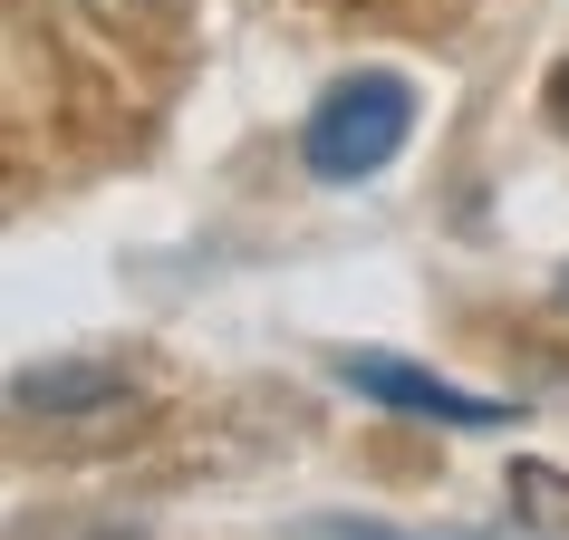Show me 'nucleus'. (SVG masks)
Wrapping results in <instances>:
<instances>
[{"mask_svg":"<svg viewBox=\"0 0 569 540\" xmlns=\"http://www.w3.org/2000/svg\"><path fill=\"white\" fill-rule=\"evenodd\" d=\"M126 377L117 367H59V377H20V387H10V406H20V416H39V406H49V416H78V406H126Z\"/></svg>","mask_w":569,"mask_h":540,"instance_id":"3","label":"nucleus"},{"mask_svg":"<svg viewBox=\"0 0 569 540\" xmlns=\"http://www.w3.org/2000/svg\"><path fill=\"white\" fill-rule=\"evenodd\" d=\"M78 10H97V20H117V10H136V0H78Z\"/></svg>","mask_w":569,"mask_h":540,"instance_id":"6","label":"nucleus"},{"mask_svg":"<svg viewBox=\"0 0 569 540\" xmlns=\"http://www.w3.org/2000/svg\"><path fill=\"white\" fill-rule=\"evenodd\" d=\"M329 377H338L348 396H367V406H387V416H425V424H453V434H492V424H521L502 396L453 387V377H435V367H416V358H396V348H338Z\"/></svg>","mask_w":569,"mask_h":540,"instance_id":"2","label":"nucleus"},{"mask_svg":"<svg viewBox=\"0 0 569 540\" xmlns=\"http://www.w3.org/2000/svg\"><path fill=\"white\" fill-rule=\"evenodd\" d=\"M540 117H550V126H560V136H569V59L550 68V78H540Z\"/></svg>","mask_w":569,"mask_h":540,"instance_id":"5","label":"nucleus"},{"mask_svg":"<svg viewBox=\"0 0 569 540\" xmlns=\"http://www.w3.org/2000/svg\"><path fill=\"white\" fill-rule=\"evenodd\" d=\"M560 300H569V280H560Z\"/></svg>","mask_w":569,"mask_h":540,"instance_id":"7","label":"nucleus"},{"mask_svg":"<svg viewBox=\"0 0 569 540\" xmlns=\"http://www.w3.org/2000/svg\"><path fill=\"white\" fill-rule=\"evenodd\" d=\"M416 136V78L406 68H358V78H338L300 126V164L319 183H367L387 174L396 154Z\"/></svg>","mask_w":569,"mask_h":540,"instance_id":"1","label":"nucleus"},{"mask_svg":"<svg viewBox=\"0 0 569 540\" xmlns=\"http://www.w3.org/2000/svg\"><path fill=\"white\" fill-rule=\"evenodd\" d=\"M300 540H473V531H396V521H309Z\"/></svg>","mask_w":569,"mask_h":540,"instance_id":"4","label":"nucleus"}]
</instances>
